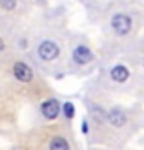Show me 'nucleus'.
Masks as SVG:
<instances>
[{
	"label": "nucleus",
	"mask_w": 144,
	"mask_h": 150,
	"mask_svg": "<svg viewBox=\"0 0 144 150\" xmlns=\"http://www.w3.org/2000/svg\"><path fill=\"white\" fill-rule=\"evenodd\" d=\"M0 6H2V9L11 11V9L17 7V0H0Z\"/></svg>",
	"instance_id": "obj_10"
},
{
	"label": "nucleus",
	"mask_w": 144,
	"mask_h": 150,
	"mask_svg": "<svg viewBox=\"0 0 144 150\" xmlns=\"http://www.w3.org/2000/svg\"><path fill=\"white\" fill-rule=\"evenodd\" d=\"M108 121L113 126H124L126 121H128V117H126V114L120 108H113V110H110V114H108Z\"/></svg>",
	"instance_id": "obj_6"
},
{
	"label": "nucleus",
	"mask_w": 144,
	"mask_h": 150,
	"mask_svg": "<svg viewBox=\"0 0 144 150\" xmlns=\"http://www.w3.org/2000/svg\"><path fill=\"white\" fill-rule=\"evenodd\" d=\"M73 59H75V62H77V64H88V62H91L93 53L86 46H77L75 51H73Z\"/></svg>",
	"instance_id": "obj_5"
},
{
	"label": "nucleus",
	"mask_w": 144,
	"mask_h": 150,
	"mask_svg": "<svg viewBox=\"0 0 144 150\" xmlns=\"http://www.w3.org/2000/svg\"><path fill=\"white\" fill-rule=\"evenodd\" d=\"M49 150H70V143L64 139V137H53L51 139V143H49Z\"/></svg>",
	"instance_id": "obj_8"
},
{
	"label": "nucleus",
	"mask_w": 144,
	"mask_h": 150,
	"mask_svg": "<svg viewBox=\"0 0 144 150\" xmlns=\"http://www.w3.org/2000/svg\"><path fill=\"white\" fill-rule=\"evenodd\" d=\"M110 75H111V79L115 82H124V81H128V77H130V71H128L126 66L119 64V66H115V68H111Z\"/></svg>",
	"instance_id": "obj_7"
},
{
	"label": "nucleus",
	"mask_w": 144,
	"mask_h": 150,
	"mask_svg": "<svg viewBox=\"0 0 144 150\" xmlns=\"http://www.w3.org/2000/svg\"><path fill=\"white\" fill-rule=\"evenodd\" d=\"M62 110H64V115L67 119H73V115H75V106H73L71 103H66L64 106H62Z\"/></svg>",
	"instance_id": "obj_9"
},
{
	"label": "nucleus",
	"mask_w": 144,
	"mask_h": 150,
	"mask_svg": "<svg viewBox=\"0 0 144 150\" xmlns=\"http://www.w3.org/2000/svg\"><path fill=\"white\" fill-rule=\"evenodd\" d=\"M111 28L117 35H126V33H130V29H131V18L124 13H117L115 17L111 18Z\"/></svg>",
	"instance_id": "obj_1"
},
{
	"label": "nucleus",
	"mask_w": 144,
	"mask_h": 150,
	"mask_svg": "<svg viewBox=\"0 0 144 150\" xmlns=\"http://www.w3.org/2000/svg\"><path fill=\"white\" fill-rule=\"evenodd\" d=\"M58 53H60V50L57 46V42H53V40L40 42V46H39V57L42 59V61H55V59L58 57Z\"/></svg>",
	"instance_id": "obj_2"
},
{
	"label": "nucleus",
	"mask_w": 144,
	"mask_h": 150,
	"mask_svg": "<svg viewBox=\"0 0 144 150\" xmlns=\"http://www.w3.org/2000/svg\"><path fill=\"white\" fill-rule=\"evenodd\" d=\"M2 50H4V40L0 39V51H2Z\"/></svg>",
	"instance_id": "obj_11"
},
{
	"label": "nucleus",
	"mask_w": 144,
	"mask_h": 150,
	"mask_svg": "<svg viewBox=\"0 0 144 150\" xmlns=\"http://www.w3.org/2000/svg\"><path fill=\"white\" fill-rule=\"evenodd\" d=\"M13 75L20 82H31L33 81V70L26 62H17L13 66Z\"/></svg>",
	"instance_id": "obj_4"
},
{
	"label": "nucleus",
	"mask_w": 144,
	"mask_h": 150,
	"mask_svg": "<svg viewBox=\"0 0 144 150\" xmlns=\"http://www.w3.org/2000/svg\"><path fill=\"white\" fill-rule=\"evenodd\" d=\"M42 115L48 119V121H53V119H57V115L60 114V103L57 99H48L42 103Z\"/></svg>",
	"instance_id": "obj_3"
}]
</instances>
